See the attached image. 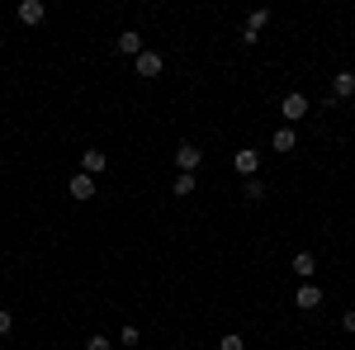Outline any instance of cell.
Returning <instances> with one entry per match:
<instances>
[{"label":"cell","mask_w":355,"mask_h":350,"mask_svg":"<svg viewBox=\"0 0 355 350\" xmlns=\"http://www.w3.org/2000/svg\"><path fill=\"white\" fill-rule=\"evenodd\" d=\"M341 326H346V331L355 336V308H351V313H341Z\"/></svg>","instance_id":"obj_20"},{"label":"cell","mask_w":355,"mask_h":350,"mask_svg":"<svg viewBox=\"0 0 355 350\" xmlns=\"http://www.w3.org/2000/svg\"><path fill=\"white\" fill-rule=\"evenodd\" d=\"M266 24H270V10H251V15H246V28H251V33H261Z\"/></svg>","instance_id":"obj_16"},{"label":"cell","mask_w":355,"mask_h":350,"mask_svg":"<svg viewBox=\"0 0 355 350\" xmlns=\"http://www.w3.org/2000/svg\"><path fill=\"white\" fill-rule=\"evenodd\" d=\"M242 194H246V199H251V204H261V199L270 194V185H266V180L256 175V180H246V185H242Z\"/></svg>","instance_id":"obj_15"},{"label":"cell","mask_w":355,"mask_h":350,"mask_svg":"<svg viewBox=\"0 0 355 350\" xmlns=\"http://www.w3.org/2000/svg\"><path fill=\"white\" fill-rule=\"evenodd\" d=\"M308 109H313V105H308V95H303V90H289V95L279 100V119L294 128L299 119H308Z\"/></svg>","instance_id":"obj_1"},{"label":"cell","mask_w":355,"mask_h":350,"mask_svg":"<svg viewBox=\"0 0 355 350\" xmlns=\"http://www.w3.org/2000/svg\"><path fill=\"white\" fill-rule=\"evenodd\" d=\"M194 189H199V180H194V175H175V180H171V194H175V199H190Z\"/></svg>","instance_id":"obj_13"},{"label":"cell","mask_w":355,"mask_h":350,"mask_svg":"<svg viewBox=\"0 0 355 350\" xmlns=\"http://www.w3.org/2000/svg\"><path fill=\"white\" fill-rule=\"evenodd\" d=\"M105 166H110V157H105V152H95V147H90V152H81V170H85V175H100Z\"/></svg>","instance_id":"obj_12"},{"label":"cell","mask_w":355,"mask_h":350,"mask_svg":"<svg viewBox=\"0 0 355 350\" xmlns=\"http://www.w3.org/2000/svg\"><path fill=\"white\" fill-rule=\"evenodd\" d=\"M10 331H15V313H10V308H0V336H10Z\"/></svg>","instance_id":"obj_18"},{"label":"cell","mask_w":355,"mask_h":350,"mask_svg":"<svg viewBox=\"0 0 355 350\" xmlns=\"http://www.w3.org/2000/svg\"><path fill=\"white\" fill-rule=\"evenodd\" d=\"M218 350H246V341L237 331H227V336H218Z\"/></svg>","instance_id":"obj_17"},{"label":"cell","mask_w":355,"mask_h":350,"mask_svg":"<svg viewBox=\"0 0 355 350\" xmlns=\"http://www.w3.org/2000/svg\"><path fill=\"white\" fill-rule=\"evenodd\" d=\"M289 270L299 274L303 284H313V279H318V256H313V251H294V261H289Z\"/></svg>","instance_id":"obj_5"},{"label":"cell","mask_w":355,"mask_h":350,"mask_svg":"<svg viewBox=\"0 0 355 350\" xmlns=\"http://www.w3.org/2000/svg\"><path fill=\"white\" fill-rule=\"evenodd\" d=\"M137 341H142V331H137L133 322H123V326H119V336H114V346H128V350H133Z\"/></svg>","instance_id":"obj_14"},{"label":"cell","mask_w":355,"mask_h":350,"mask_svg":"<svg viewBox=\"0 0 355 350\" xmlns=\"http://www.w3.org/2000/svg\"><path fill=\"white\" fill-rule=\"evenodd\" d=\"M232 170H237L242 180H256V175H261V152H251V147L232 152Z\"/></svg>","instance_id":"obj_2"},{"label":"cell","mask_w":355,"mask_h":350,"mask_svg":"<svg viewBox=\"0 0 355 350\" xmlns=\"http://www.w3.org/2000/svg\"><path fill=\"white\" fill-rule=\"evenodd\" d=\"M15 15H19V24H43V19H48V5H43V0H19V10H15Z\"/></svg>","instance_id":"obj_7"},{"label":"cell","mask_w":355,"mask_h":350,"mask_svg":"<svg viewBox=\"0 0 355 350\" xmlns=\"http://www.w3.org/2000/svg\"><path fill=\"white\" fill-rule=\"evenodd\" d=\"M85 350H114V341H110V336H90V341H85Z\"/></svg>","instance_id":"obj_19"},{"label":"cell","mask_w":355,"mask_h":350,"mask_svg":"<svg viewBox=\"0 0 355 350\" xmlns=\"http://www.w3.org/2000/svg\"><path fill=\"white\" fill-rule=\"evenodd\" d=\"M162 67H166V57H162V53H142V57L133 62V71L142 76V81H152V76H162Z\"/></svg>","instance_id":"obj_8"},{"label":"cell","mask_w":355,"mask_h":350,"mask_svg":"<svg viewBox=\"0 0 355 350\" xmlns=\"http://www.w3.org/2000/svg\"><path fill=\"white\" fill-rule=\"evenodd\" d=\"M175 166H180V175H194V170L204 166V152H199L194 142H180V147H175Z\"/></svg>","instance_id":"obj_3"},{"label":"cell","mask_w":355,"mask_h":350,"mask_svg":"<svg viewBox=\"0 0 355 350\" xmlns=\"http://www.w3.org/2000/svg\"><path fill=\"white\" fill-rule=\"evenodd\" d=\"M0 261H5V251H0Z\"/></svg>","instance_id":"obj_21"},{"label":"cell","mask_w":355,"mask_h":350,"mask_svg":"<svg viewBox=\"0 0 355 350\" xmlns=\"http://www.w3.org/2000/svg\"><path fill=\"white\" fill-rule=\"evenodd\" d=\"M351 105H355V100H351Z\"/></svg>","instance_id":"obj_22"},{"label":"cell","mask_w":355,"mask_h":350,"mask_svg":"<svg viewBox=\"0 0 355 350\" xmlns=\"http://www.w3.org/2000/svg\"><path fill=\"white\" fill-rule=\"evenodd\" d=\"M331 100H355V71H336L331 76Z\"/></svg>","instance_id":"obj_11"},{"label":"cell","mask_w":355,"mask_h":350,"mask_svg":"<svg viewBox=\"0 0 355 350\" xmlns=\"http://www.w3.org/2000/svg\"><path fill=\"white\" fill-rule=\"evenodd\" d=\"M294 147H299V133H294L289 123H279L270 133V152H294Z\"/></svg>","instance_id":"obj_9"},{"label":"cell","mask_w":355,"mask_h":350,"mask_svg":"<svg viewBox=\"0 0 355 350\" xmlns=\"http://www.w3.org/2000/svg\"><path fill=\"white\" fill-rule=\"evenodd\" d=\"M67 194H71L76 204H90V199H95V175H85V170H76V175L67 180Z\"/></svg>","instance_id":"obj_4"},{"label":"cell","mask_w":355,"mask_h":350,"mask_svg":"<svg viewBox=\"0 0 355 350\" xmlns=\"http://www.w3.org/2000/svg\"><path fill=\"white\" fill-rule=\"evenodd\" d=\"M294 308H303V313L322 308V289H318V284H299V294H294Z\"/></svg>","instance_id":"obj_10"},{"label":"cell","mask_w":355,"mask_h":350,"mask_svg":"<svg viewBox=\"0 0 355 350\" xmlns=\"http://www.w3.org/2000/svg\"><path fill=\"white\" fill-rule=\"evenodd\" d=\"M114 48H119L123 57H133V62H137L142 53H147V48H142V33H137V28H123V33L114 38Z\"/></svg>","instance_id":"obj_6"}]
</instances>
